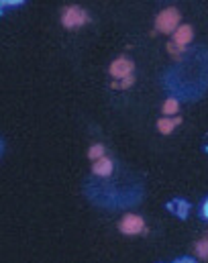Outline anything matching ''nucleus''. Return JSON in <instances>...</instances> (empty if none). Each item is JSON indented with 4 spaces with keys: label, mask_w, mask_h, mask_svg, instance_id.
<instances>
[{
    "label": "nucleus",
    "mask_w": 208,
    "mask_h": 263,
    "mask_svg": "<svg viewBox=\"0 0 208 263\" xmlns=\"http://www.w3.org/2000/svg\"><path fill=\"white\" fill-rule=\"evenodd\" d=\"M82 194L86 200L108 212L137 208L145 200V180L131 167H117L110 176H86L82 180Z\"/></svg>",
    "instance_id": "nucleus-1"
},
{
    "label": "nucleus",
    "mask_w": 208,
    "mask_h": 263,
    "mask_svg": "<svg viewBox=\"0 0 208 263\" xmlns=\"http://www.w3.org/2000/svg\"><path fill=\"white\" fill-rule=\"evenodd\" d=\"M165 94L178 102H198L208 92V45L198 43L161 73Z\"/></svg>",
    "instance_id": "nucleus-2"
},
{
    "label": "nucleus",
    "mask_w": 208,
    "mask_h": 263,
    "mask_svg": "<svg viewBox=\"0 0 208 263\" xmlns=\"http://www.w3.org/2000/svg\"><path fill=\"white\" fill-rule=\"evenodd\" d=\"M62 23H64V27L73 29V27H80V25L90 23V16H88L86 10H82V8H78V6H69V8H64Z\"/></svg>",
    "instance_id": "nucleus-3"
},
{
    "label": "nucleus",
    "mask_w": 208,
    "mask_h": 263,
    "mask_svg": "<svg viewBox=\"0 0 208 263\" xmlns=\"http://www.w3.org/2000/svg\"><path fill=\"white\" fill-rule=\"evenodd\" d=\"M178 23H180V12L176 8H165L163 12H159V16L155 21V25L161 33H172L178 27Z\"/></svg>",
    "instance_id": "nucleus-4"
},
{
    "label": "nucleus",
    "mask_w": 208,
    "mask_h": 263,
    "mask_svg": "<svg viewBox=\"0 0 208 263\" xmlns=\"http://www.w3.org/2000/svg\"><path fill=\"white\" fill-rule=\"evenodd\" d=\"M165 210L172 212L174 216H178L180 220H186L188 214H190V210H192V204L186 198H174V200H169L165 204Z\"/></svg>",
    "instance_id": "nucleus-5"
},
{
    "label": "nucleus",
    "mask_w": 208,
    "mask_h": 263,
    "mask_svg": "<svg viewBox=\"0 0 208 263\" xmlns=\"http://www.w3.org/2000/svg\"><path fill=\"white\" fill-rule=\"evenodd\" d=\"M119 229H121V233H125V235H139V233L145 231V220H143L141 216L129 214V216H125V218L121 220Z\"/></svg>",
    "instance_id": "nucleus-6"
},
{
    "label": "nucleus",
    "mask_w": 208,
    "mask_h": 263,
    "mask_svg": "<svg viewBox=\"0 0 208 263\" xmlns=\"http://www.w3.org/2000/svg\"><path fill=\"white\" fill-rule=\"evenodd\" d=\"M115 170H117L115 161H112L110 157H102V159H98V161L94 163V167H92V176H98V178H106V176H110Z\"/></svg>",
    "instance_id": "nucleus-7"
},
{
    "label": "nucleus",
    "mask_w": 208,
    "mask_h": 263,
    "mask_svg": "<svg viewBox=\"0 0 208 263\" xmlns=\"http://www.w3.org/2000/svg\"><path fill=\"white\" fill-rule=\"evenodd\" d=\"M133 62H129V60H117V62H112V66H110V73L115 76V78H129V76H133Z\"/></svg>",
    "instance_id": "nucleus-8"
},
{
    "label": "nucleus",
    "mask_w": 208,
    "mask_h": 263,
    "mask_svg": "<svg viewBox=\"0 0 208 263\" xmlns=\"http://www.w3.org/2000/svg\"><path fill=\"white\" fill-rule=\"evenodd\" d=\"M23 4H25V0H4V2H0V12L6 14L10 8H21Z\"/></svg>",
    "instance_id": "nucleus-9"
},
{
    "label": "nucleus",
    "mask_w": 208,
    "mask_h": 263,
    "mask_svg": "<svg viewBox=\"0 0 208 263\" xmlns=\"http://www.w3.org/2000/svg\"><path fill=\"white\" fill-rule=\"evenodd\" d=\"M88 157L94 159V161L102 159V157H104V145H92L90 151H88Z\"/></svg>",
    "instance_id": "nucleus-10"
},
{
    "label": "nucleus",
    "mask_w": 208,
    "mask_h": 263,
    "mask_svg": "<svg viewBox=\"0 0 208 263\" xmlns=\"http://www.w3.org/2000/svg\"><path fill=\"white\" fill-rule=\"evenodd\" d=\"M190 35H192V29L190 27H182V29H178V37H176V41L182 45V43H188L190 41Z\"/></svg>",
    "instance_id": "nucleus-11"
},
{
    "label": "nucleus",
    "mask_w": 208,
    "mask_h": 263,
    "mask_svg": "<svg viewBox=\"0 0 208 263\" xmlns=\"http://www.w3.org/2000/svg\"><path fill=\"white\" fill-rule=\"evenodd\" d=\"M198 216L204 220V222H208V196L200 202V206H198Z\"/></svg>",
    "instance_id": "nucleus-12"
},
{
    "label": "nucleus",
    "mask_w": 208,
    "mask_h": 263,
    "mask_svg": "<svg viewBox=\"0 0 208 263\" xmlns=\"http://www.w3.org/2000/svg\"><path fill=\"white\" fill-rule=\"evenodd\" d=\"M176 123H178V121H167V119H161L157 127H159V131H161V133H169L172 129H174V125H176Z\"/></svg>",
    "instance_id": "nucleus-13"
},
{
    "label": "nucleus",
    "mask_w": 208,
    "mask_h": 263,
    "mask_svg": "<svg viewBox=\"0 0 208 263\" xmlns=\"http://www.w3.org/2000/svg\"><path fill=\"white\" fill-rule=\"evenodd\" d=\"M176 110H178V100L169 98V100L163 104V112H165V115H172V112H176Z\"/></svg>",
    "instance_id": "nucleus-14"
},
{
    "label": "nucleus",
    "mask_w": 208,
    "mask_h": 263,
    "mask_svg": "<svg viewBox=\"0 0 208 263\" xmlns=\"http://www.w3.org/2000/svg\"><path fill=\"white\" fill-rule=\"evenodd\" d=\"M135 82V76H129V78H125V80H121L119 84H115V88H129L131 84Z\"/></svg>",
    "instance_id": "nucleus-15"
},
{
    "label": "nucleus",
    "mask_w": 208,
    "mask_h": 263,
    "mask_svg": "<svg viewBox=\"0 0 208 263\" xmlns=\"http://www.w3.org/2000/svg\"><path fill=\"white\" fill-rule=\"evenodd\" d=\"M172 263H198L194 257H188V255H184V257H178V259H174Z\"/></svg>",
    "instance_id": "nucleus-16"
},
{
    "label": "nucleus",
    "mask_w": 208,
    "mask_h": 263,
    "mask_svg": "<svg viewBox=\"0 0 208 263\" xmlns=\"http://www.w3.org/2000/svg\"><path fill=\"white\" fill-rule=\"evenodd\" d=\"M198 249H200L202 257H208V243H200V245H198Z\"/></svg>",
    "instance_id": "nucleus-17"
}]
</instances>
